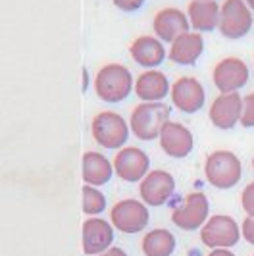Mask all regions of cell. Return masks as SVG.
<instances>
[{
  "label": "cell",
  "mask_w": 254,
  "mask_h": 256,
  "mask_svg": "<svg viewBox=\"0 0 254 256\" xmlns=\"http://www.w3.org/2000/svg\"><path fill=\"white\" fill-rule=\"evenodd\" d=\"M148 220H150L148 206L137 198H124V200L116 202L110 210L112 226L127 235H135V233L142 231L148 226Z\"/></svg>",
  "instance_id": "5b68a950"
},
{
  "label": "cell",
  "mask_w": 254,
  "mask_h": 256,
  "mask_svg": "<svg viewBox=\"0 0 254 256\" xmlns=\"http://www.w3.org/2000/svg\"><path fill=\"white\" fill-rule=\"evenodd\" d=\"M244 2L248 4V8H250V10H252V12H254V0H244Z\"/></svg>",
  "instance_id": "4dcf8cb0"
},
{
  "label": "cell",
  "mask_w": 254,
  "mask_h": 256,
  "mask_svg": "<svg viewBox=\"0 0 254 256\" xmlns=\"http://www.w3.org/2000/svg\"><path fill=\"white\" fill-rule=\"evenodd\" d=\"M241 228L228 214H216L200 230V241L208 248H231L241 239Z\"/></svg>",
  "instance_id": "52a82bcc"
},
{
  "label": "cell",
  "mask_w": 254,
  "mask_h": 256,
  "mask_svg": "<svg viewBox=\"0 0 254 256\" xmlns=\"http://www.w3.org/2000/svg\"><path fill=\"white\" fill-rule=\"evenodd\" d=\"M112 2H114V6H118L124 12H137L144 4V0H112Z\"/></svg>",
  "instance_id": "484cf974"
},
{
  "label": "cell",
  "mask_w": 254,
  "mask_h": 256,
  "mask_svg": "<svg viewBox=\"0 0 254 256\" xmlns=\"http://www.w3.org/2000/svg\"><path fill=\"white\" fill-rule=\"evenodd\" d=\"M241 126L246 129L254 128V90L248 92L246 96H242V116Z\"/></svg>",
  "instance_id": "cb8c5ba5"
},
{
  "label": "cell",
  "mask_w": 254,
  "mask_h": 256,
  "mask_svg": "<svg viewBox=\"0 0 254 256\" xmlns=\"http://www.w3.org/2000/svg\"><path fill=\"white\" fill-rule=\"evenodd\" d=\"M170 122V106L164 102H140L129 116L131 133L140 141H154L160 137Z\"/></svg>",
  "instance_id": "7a4b0ae2"
},
{
  "label": "cell",
  "mask_w": 254,
  "mask_h": 256,
  "mask_svg": "<svg viewBox=\"0 0 254 256\" xmlns=\"http://www.w3.org/2000/svg\"><path fill=\"white\" fill-rule=\"evenodd\" d=\"M241 206L242 210L246 212V216L254 218V181L248 183L241 192Z\"/></svg>",
  "instance_id": "d4e9b609"
},
{
  "label": "cell",
  "mask_w": 254,
  "mask_h": 256,
  "mask_svg": "<svg viewBox=\"0 0 254 256\" xmlns=\"http://www.w3.org/2000/svg\"><path fill=\"white\" fill-rule=\"evenodd\" d=\"M106 210V196L92 185H85L83 187V212L94 218Z\"/></svg>",
  "instance_id": "603a6c76"
},
{
  "label": "cell",
  "mask_w": 254,
  "mask_h": 256,
  "mask_svg": "<svg viewBox=\"0 0 254 256\" xmlns=\"http://www.w3.org/2000/svg\"><path fill=\"white\" fill-rule=\"evenodd\" d=\"M204 52V38L198 31H189L185 35L176 38L170 46L168 58L178 66H192L198 62Z\"/></svg>",
  "instance_id": "d6986e66"
},
{
  "label": "cell",
  "mask_w": 254,
  "mask_h": 256,
  "mask_svg": "<svg viewBox=\"0 0 254 256\" xmlns=\"http://www.w3.org/2000/svg\"><path fill=\"white\" fill-rule=\"evenodd\" d=\"M252 256H254V254H252Z\"/></svg>",
  "instance_id": "d6a6232c"
},
{
  "label": "cell",
  "mask_w": 254,
  "mask_h": 256,
  "mask_svg": "<svg viewBox=\"0 0 254 256\" xmlns=\"http://www.w3.org/2000/svg\"><path fill=\"white\" fill-rule=\"evenodd\" d=\"M208 256H235L229 248H212Z\"/></svg>",
  "instance_id": "f1b7e54d"
},
{
  "label": "cell",
  "mask_w": 254,
  "mask_h": 256,
  "mask_svg": "<svg viewBox=\"0 0 254 256\" xmlns=\"http://www.w3.org/2000/svg\"><path fill=\"white\" fill-rule=\"evenodd\" d=\"M252 172H254V158H252Z\"/></svg>",
  "instance_id": "1f68e13d"
},
{
  "label": "cell",
  "mask_w": 254,
  "mask_h": 256,
  "mask_svg": "<svg viewBox=\"0 0 254 256\" xmlns=\"http://www.w3.org/2000/svg\"><path fill=\"white\" fill-rule=\"evenodd\" d=\"M135 92L142 102H162L172 92V85L164 72L146 70L135 79Z\"/></svg>",
  "instance_id": "ac0fdd59"
},
{
  "label": "cell",
  "mask_w": 254,
  "mask_h": 256,
  "mask_svg": "<svg viewBox=\"0 0 254 256\" xmlns=\"http://www.w3.org/2000/svg\"><path fill=\"white\" fill-rule=\"evenodd\" d=\"M206 181L222 191L235 187L242 178V164L239 156L231 150H214L204 162Z\"/></svg>",
  "instance_id": "3957f363"
},
{
  "label": "cell",
  "mask_w": 254,
  "mask_h": 256,
  "mask_svg": "<svg viewBox=\"0 0 254 256\" xmlns=\"http://www.w3.org/2000/svg\"><path fill=\"white\" fill-rule=\"evenodd\" d=\"M176 191V180L166 170H152L140 181L139 194L146 206H164Z\"/></svg>",
  "instance_id": "8fae6325"
},
{
  "label": "cell",
  "mask_w": 254,
  "mask_h": 256,
  "mask_svg": "<svg viewBox=\"0 0 254 256\" xmlns=\"http://www.w3.org/2000/svg\"><path fill=\"white\" fill-rule=\"evenodd\" d=\"M172 102L183 114H196L204 106L206 92L196 77H179L172 85Z\"/></svg>",
  "instance_id": "7c38bea8"
},
{
  "label": "cell",
  "mask_w": 254,
  "mask_h": 256,
  "mask_svg": "<svg viewBox=\"0 0 254 256\" xmlns=\"http://www.w3.org/2000/svg\"><path fill=\"white\" fill-rule=\"evenodd\" d=\"M92 139L102 148H114L120 150L126 146L127 139L131 135V128L126 122V118L118 112H98L92 118L90 124Z\"/></svg>",
  "instance_id": "277c9868"
},
{
  "label": "cell",
  "mask_w": 254,
  "mask_h": 256,
  "mask_svg": "<svg viewBox=\"0 0 254 256\" xmlns=\"http://www.w3.org/2000/svg\"><path fill=\"white\" fill-rule=\"evenodd\" d=\"M114 226L102 218H89L83 222V252L98 256L106 252L114 243Z\"/></svg>",
  "instance_id": "5bb4252c"
},
{
  "label": "cell",
  "mask_w": 254,
  "mask_h": 256,
  "mask_svg": "<svg viewBox=\"0 0 254 256\" xmlns=\"http://www.w3.org/2000/svg\"><path fill=\"white\" fill-rule=\"evenodd\" d=\"M158 141H160V148L170 158H185L194 148V137H192L190 129L179 122H172V120L164 126Z\"/></svg>",
  "instance_id": "9a60e30c"
},
{
  "label": "cell",
  "mask_w": 254,
  "mask_h": 256,
  "mask_svg": "<svg viewBox=\"0 0 254 256\" xmlns=\"http://www.w3.org/2000/svg\"><path fill=\"white\" fill-rule=\"evenodd\" d=\"M189 16L179 10V8H162L154 16L152 29L154 35L160 38L162 42H174L181 35L189 33Z\"/></svg>",
  "instance_id": "2e32d148"
},
{
  "label": "cell",
  "mask_w": 254,
  "mask_h": 256,
  "mask_svg": "<svg viewBox=\"0 0 254 256\" xmlns=\"http://www.w3.org/2000/svg\"><path fill=\"white\" fill-rule=\"evenodd\" d=\"M210 214V202L204 192H189L183 202L174 208L172 212V222L183 231H194L200 230L204 224L208 222Z\"/></svg>",
  "instance_id": "ba28073f"
},
{
  "label": "cell",
  "mask_w": 254,
  "mask_h": 256,
  "mask_svg": "<svg viewBox=\"0 0 254 256\" xmlns=\"http://www.w3.org/2000/svg\"><path fill=\"white\" fill-rule=\"evenodd\" d=\"M220 10L216 0H190L187 6L190 27L198 33L214 31L220 26Z\"/></svg>",
  "instance_id": "ffe728a7"
},
{
  "label": "cell",
  "mask_w": 254,
  "mask_h": 256,
  "mask_svg": "<svg viewBox=\"0 0 254 256\" xmlns=\"http://www.w3.org/2000/svg\"><path fill=\"white\" fill-rule=\"evenodd\" d=\"M114 176V162H110L98 150H87L83 154V181L85 185L102 187Z\"/></svg>",
  "instance_id": "44dd1931"
},
{
  "label": "cell",
  "mask_w": 254,
  "mask_h": 256,
  "mask_svg": "<svg viewBox=\"0 0 254 256\" xmlns=\"http://www.w3.org/2000/svg\"><path fill=\"white\" fill-rule=\"evenodd\" d=\"M129 56L140 68L156 70L168 58V52L164 48V42L156 35H140L131 42Z\"/></svg>",
  "instance_id": "e0dca14e"
},
{
  "label": "cell",
  "mask_w": 254,
  "mask_h": 256,
  "mask_svg": "<svg viewBox=\"0 0 254 256\" xmlns=\"http://www.w3.org/2000/svg\"><path fill=\"white\" fill-rule=\"evenodd\" d=\"M252 10L244 0H224L220 10V33L224 37L237 40L252 29Z\"/></svg>",
  "instance_id": "8992f818"
},
{
  "label": "cell",
  "mask_w": 254,
  "mask_h": 256,
  "mask_svg": "<svg viewBox=\"0 0 254 256\" xmlns=\"http://www.w3.org/2000/svg\"><path fill=\"white\" fill-rule=\"evenodd\" d=\"M176 235L172 231L158 228V230L148 231L142 241H140V248L144 256H172L176 250Z\"/></svg>",
  "instance_id": "7402d4cb"
},
{
  "label": "cell",
  "mask_w": 254,
  "mask_h": 256,
  "mask_svg": "<svg viewBox=\"0 0 254 256\" xmlns=\"http://www.w3.org/2000/svg\"><path fill=\"white\" fill-rule=\"evenodd\" d=\"M89 89V72L83 70V90Z\"/></svg>",
  "instance_id": "f546056e"
},
{
  "label": "cell",
  "mask_w": 254,
  "mask_h": 256,
  "mask_svg": "<svg viewBox=\"0 0 254 256\" xmlns=\"http://www.w3.org/2000/svg\"><path fill=\"white\" fill-rule=\"evenodd\" d=\"M212 81L222 94L239 92V89L248 83V66L237 56H228L216 64L212 72Z\"/></svg>",
  "instance_id": "30bf717a"
},
{
  "label": "cell",
  "mask_w": 254,
  "mask_h": 256,
  "mask_svg": "<svg viewBox=\"0 0 254 256\" xmlns=\"http://www.w3.org/2000/svg\"><path fill=\"white\" fill-rule=\"evenodd\" d=\"M241 233L246 243L254 244V218L252 216H246V218H244V222L241 224Z\"/></svg>",
  "instance_id": "4316f807"
},
{
  "label": "cell",
  "mask_w": 254,
  "mask_h": 256,
  "mask_svg": "<svg viewBox=\"0 0 254 256\" xmlns=\"http://www.w3.org/2000/svg\"><path fill=\"white\" fill-rule=\"evenodd\" d=\"M135 89V81L129 72V68L124 64H112L102 66L96 72L94 77V92L102 102L118 104L124 102L127 96L131 94V90Z\"/></svg>",
  "instance_id": "6da1fadb"
},
{
  "label": "cell",
  "mask_w": 254,
  "mask_h": 256,
  "mask_svg": "<svg viewBox=\"0 0 254 256\" xmlns=\"http://www.w3.org/2000/svg\"><path fill=\"white\" fill-rule=\"evenodd\" d=\"M114 172L120 180L127 183H137L148 176L150 158L139 146H124L114 156Z\"/></svg>",
  "instance_id": "9c48e42d"
},
{
  "label": "cell",
  "mask_w": 254,
  "mask_h": 256,
  "mask_svg": "<svg viewBox=\"0 0 254 256\" xmlns=\"http://www.w3.org/2000/svg\"><path fill=\"white\" fill-rule=\"evenodd\" d=\"M242 116V96L239 92H226L214 98L210 104L208 118L212 126L218 129H233L237 124H241Z\"/></svg>",
  "instance_id": "4fadbf2b"
},
{
  "label": "cell",
  "mask_w": 254,
  "mask_h": 256,
  "mask_svg": "<svg viewBox=\"0 0 254 256\" xmlns=\"http://www.w3.org/2000/svg\"><path fill=\"white\" fill-rule=\"evenodd\" d=\"M98 256H127V252L124 248H120V246H110L106 252H102Z\"/></svg>",
  "instance_id": "83f0119b"
}]
</instances>
